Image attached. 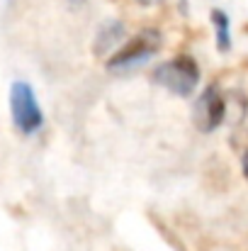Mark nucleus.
Returning a JSON list of instances; mask_svg holds the SVG:
<instances>
[{"mask_svg": "<svg viewBox=\"0 0 248 251\" xmlns=\"http://www.w3.org/2000/svg\"><path fill=\"white\" fill-rule=\"evenodd\" d=\"M241 168H244V176H246V180H248V149L244 151V159H241Z\"/></svg>", "mask_w": 248, "mask_h": 251, "instance_id": "0eeeda50", "label": "nucleus"}, {"mask_svg": "<svg viewBox=\"0 0 248 251\" xmlns=\"http://www.w3.org/2000/svg\"><path fill=\"white\" fill-rule=\"evenodd\" d=\"M161 47V34L158 32H141L139 37H134L132 42H127L107 64V69L114 74L119 71H129L134 66H141L146 64Z\"/></svg>", "mask_w": 248, "mask_h": 251, "instance_id": "7ed1b4c3", "label": "nucleus"}, {"mask_svg": "<svg viewBox=\"0 0 248 251\" xmlns=\"http://www.w3.org/2000/svg\"><path fill=\"white\" fill-rule=\"evenodd\" d=\"M226 115V100L219 93V88L209 85L200 93V98L195 100V110H192V122L200 132H214Z\"/></svg>", "mask_w": 248, "mask_h": 251, "instance_id": "20e7f679", "label": "nucleus"}, {"mask_svg": "<svg viewBox=\"0 0 248 251\" xmlns=\"http://www.w3.org/2000/svg\"><path fill=\"white\" fill-rule=\"evenodd\" d=\"M141 2H144V5H149V2H154V0H141Z\"/></svg>", "mask_w": 248, "mask_h": 251, "instance_id": "6e6552de", "label": "nucleus"}, {"mask_svg": "<svg viewBox=\"0 0 248 251\" xmlns=\"http://www.w3.org/2000/svg\"><path fill=\"white\" fill-rule=\"evenodd\" d=\"M154 83L170 90L178 98H190L200 83V66L192 56H175L170 61H163L151 74Z\"/></svg>", "mask_w": 248, "mask_h": 251, "instance_id": "f257e3e1", "label": "nucleus"}, {"mask_svg": "<svg viewBox=\"0 0 248 251\" xmlns=\"http://www.w3.org/2000/svg\"><path fill=\"white\" fill-rule=\"evenodd\" d=\"M10 115L15 127L22 134H34L44 125V112L42 105L32 90V85L24 81H15L10 85Z\"/></svg>", "mask_w": 248, "mask_h": 251, "instance_id": "f03ea898", "label": "nucleus"}, {"mask_svg": "<svg viewBox=\"0 0 248 251\" xmlns=\"http://www.w3.org/2000/svg\"><path fill=\"white\" fill-rule=\"evenodd\" d=\"M124 37V27H122V22H107V25H102V29L97 32V37H95V54H105V51H110L119 39Z\"/></svg>", "mask_w": 248, "mask_h": 251, "instance_id": "39448f33", "label": "nucleus"}, {"mask_svg": "<svg viewBox=\"0 0 248 251\" xmlns=\"http://www.w3.org/2000/svg\"><path fill=\"white\" fill-rule=\"evenodd\" d=\"M212 22H214V29H217V44H219V51H229V47H231V37H229V17H226V12H222V10H212Z\"/></svg>", "mask_w": 248, "mask_h": 251, "instance_id": "423d86ee", "label": "nucleus"}]
</instances>
